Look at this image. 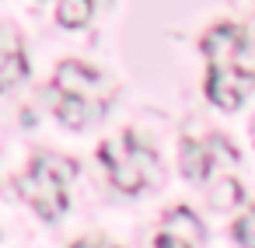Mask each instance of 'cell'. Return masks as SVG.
Listing matches in <instances>:
<instances>
[{"mask_svg":"<svg viewBox=\"0 0 255 248\" xmlns=\"http://www.w3.org/2000/svg\"><path fill=\"white\" fill-rule=\"evenodd\" d=\"M14 185H18L21 199L32 203L42 220H60L63 210L70 206V199H67V182L56 178V175H53L49 168H42L39 161H32V168H28L25 175H18Z\"/></svg>","mask_w":255,"mask_h":248,"instance_id":"1","label":"cell"},{"mask_svg":"<svg viewBox=\"0 0 255 248\" xmlns=\"http://www.w3.org/2000/svg\"><path fill=\"white\" fill-rule=\"evenodd\" d=\"M98 157H102V164L109 168V178H112V185L119 189V192H140L143 185H147V171L140 168V161H136V154L129 150V143H126V136H123V143H116V140H105L102 147H98Z\"/></svg>","mask_w":255,"mask_h":248,"instance_id":"2","label":"cell"},{"mask_svg":"<svg viewBox=\"0 0 255 248\" xmlns=\"http://www.w3.org/2000/svg\"><path fill=\"white\" fill-rule=\"evenodd\" d=\"M245 88L248 84H245V77L234 67H210V74H206V98L217 109H224V112H234L241 105Z\"/></svg>","mask_w":255,"mask_h":248,"instance_id":"3","label":"cell"},{"mask_svg":"<svg viewBox=\"0 0 255 248\" xmlns=\"http://www.w3.org/2000/svg\"><path fill=\"white\" fill-rule=\"evenodd\" d=\"M53 88L60 95H74V98H91L102 91V77L88 67V63H77V60H63L53 74Z\"/></svg>","mask_w":255,"mask_h":248,"instance_id":"4","label":"cell"},{"mask_svg":"<svg viewBox=\"0 0 255 248\" xmlns=\"http://www.w3.org/2000/svg\"><path fill=\"white\" fill-rule=\"evenodd\" d=\"M241 28L238 25H213L206 35H203V56L210 60V67H231L234 56H238V46H241Z\"/></svg>","mask_w":255,"mask_h":248,"instance_id":"5","label":"cell"},{"mask_svg":"<svg viewBox=\"0 0 255 248\" xmlns=\"http://www.w3.org/2000/svg\"><path fill=\"white\" fill-rule=\"evenodd\" d=\"M98 112H102V102H91V98L60 95V102H56V119H60L67 129H84Z\"/></svg>","mask_w":255,"mask_h":248,"instance_id":"6","label":"cell"},{"mask_svg":"<svg viewBox=\"0 0 255 248\" xmlns=\"http://www.w3.org/2000/svg\"><path fill=\"white\" fill-rule=\"evenodd\" d=\"M213 168V140L199 143V140H185L182 143V171L192 182H203Z\"/></svg>","mask_w":255,"mask_h":248,"instance_id":"7","label":"cell"},{"mask_svg":"<svg viewBox=\"0 0 255 248\" xmlns=\"http://www.w3.org/2000/svg\"><path fill=\"white\" fill-rule=\"evenodd\" d=\"M164 234H175V238H182V241H189L192 248H199V241H203V224L196 220V213L192 210H185V206H178V210H168L164 213V227H161Z\"/></svg>","mask_w":255,"mask_h":248,"instance_id":"8","label":"cell"},{"mask_svg":"<svg viewBox=\"0 0 255 248\" xmlns=\"http://www.w3.org/2000/svg\"><path fill=\"white\" fill-rule=\"evenodd\" d=\"M25 74H28L25 49H7V53H0V91L14 88V84H18Z\"/></svg>","mask_w":255,"mask_h":248,"instance_id":"9","label":"cell"},{"mask_svg":"<svg viewBox=\"0 0 255 248\" xmlns=\"http://www.w3.org/2000/svg\"><path fill=\"white\" fill-rule=\"evenodd\" d=\"M88 21H91V0H60L56 4L60 28H84Z\"/></svg>","mask_w":255,"mask_h":248,"instance_id":"10","label":"cell"},{"mask_svg":"<svg viewBox=\"0 0 255 248\" xmlns=\"http://www.w3.org/2000/svg\"><path fill=\"white\" fill-rule=\"evenodd\" d=\"M245 196H241V182L238 178H231V175H220L217 182H213V189H210V206L213 210H231V206H238Z\"/></svg>","mask_w":255,"mask_h":248,"instance_id":"11","label":"cell"},{"mask_svg":"<svg viewBox=\"0 0 255 248\" xmlns=\"http://www.w3.org/2000/svg\"><path fill=\"white\" fill-rule=\"evenodd\" d=\"M245 81H255V39L252 35H245L241 39V46H238V56H234V63H231Z\"/></svg>","mask_w":255,"mask_h":248,"instance_id":"12","label":"cell"},{"mask_svg":"<svg viewBox=\"0 0 255 248\" xmlns=\"http://www.w3.org/2000/svg\"><path fill=\"white\" fill-rule=\"evenodd\" d=\"M32 161H39L42 168H49L56 178H63V182H70L74 175H77V164L70 161V157H63V154H35Z\"/></svg>","mask_w":255,"mask_h":248,"instance_id":"13","label":"cell"},{"mask_svg":"<svg viewBox=\"0 0 255 248\" xmlns=\"http://www.w3.org/2000/svg\"><path fill=\"white\" fill-rule=\"evenodd\" d=\"M234 238H238V245L255 248V206H252L245 217H238V224H234Z\"/></svg>","mask_w":255,"mask_h":248,"instance_id":"14","label":"cell"},{"mask_svg":"<svg viewBox=\"0 0 255 248\" xmlns=\"http://www.w3.org/2000/svg\"><path fill=\"white\" fill-rule=\"evenodd\" d=\"M154 248H192V245L182 241V238H175V234H164V231H161V234L154 238Z\"/></svg>","mask_w":255,"mask_h":248,"instance_id":"15","label":"cell"},{"mask_svg":"<svg viewBox=\"0 0 255 248\" xmlns=\"http://www.w3.org/2000/svg\"><path fill=\"white\" fill-rule=\"evenodd\" d=\"M70 248H116V245L98 241V238H84V241H77V245H70Z\"/></svg>","mask_w":255,"mask_h":248,"instance_id":"16","label":"cell"},{"mask_svg":"<svg viewBox=\"0 0 255 248\" xmlns=\"http://www.w3.org/2000/svg\"><path fill=\"white\" fill-rule=\"evenodd\" d=\"M252 136H255V123H252Z\"/></svg>","mask_w":255,"mask_h":248,"instance_id":"17","label":"cell"}]
</instances>
